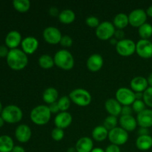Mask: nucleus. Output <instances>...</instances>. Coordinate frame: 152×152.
<instances>
[{
  "label": "nucleus",
  "instance_id": "7",
  "mask_svg": "<svg viewBox=\"0 0 152 152\" xmlns=\"http://www.w3.org/2000/svg\"><path fill=\"white\" fill-rule=\"evenodd\" d=\"M115 31L116 28L112 22L105 21V22H100L99 26L96 28L95 34L99 39L108 40L114 37Z\"/></svg>",
  "mask_w": 152,
  "mask_h": 152
},
{
  "label": "nucleus",
  "instance_id": "2",
  "mask_svg": "<svg viewBox=\"0 0 152 152\" xmlns=\"http://www.w3.org/2000/svg\"><path fill=\"white\" fill-rule=\"evenodd\" d=\"M51 114L48 105H39L33 108L30 114V117L34 124L45 126L50 121Z\"/></svg>",
  "mask_w": 152,
  "mask_h": 152
},
{
  "label": "nucleus",
  "instance_id": "33",
  "mask_svg": "<svg viewBox=\"0 0 152 152\" xmlns=\"http://www.w3.org/2000/svg\"><path fill=\"white\" fill-rule=\"evenodd\" d=\"M117 123H118V120L117 117L115 116L109 115L105 119L103 122V126L108 131L111 130L114 128L117 127Z\"/></svg>",
  "mask_w": 152,
  "mask_h": 152
},
{
  "label": "nucleus",
  "instance_id": "42",
  "mask_svg": "<svg viewBox=\"0 0 152 152\" xmlns=\"http://www.w3.org/2000/svg\"><path fill=\"white\" fill-rule=\"evenodd\" d=\"M49 109H50V112H51V114H59V112H60V111H59V106H58V104H57V102H54V103L53 104H50V105H49Z\"/></svg>",
  "mask_w": 152,
  "mask_h": 152
},
{
  "label": "nucleus",
  "instance_id": "38",
  "mask_svg": "<svg viewBox=\"0 0 152 152\" xmlns=\"http://www.w3.org/2000/svg\"><path fill=\"white\" fill-rule=\"evenodd\" d=\"M59 44L64 48H70L73 45V39L68 35H64L62 37V39H61V41Z\"/></svg>",
  "mask_w": 152,
  "mask_h": 152
},
{
  "label": "nucleus",
  "instance_id": "3",
  "mask_svg": "<svg viewBox=\"0 0 152 152\" xmlns=\"http://www.w3.org/2000/svg\"><path fill=\"white\" fill-rule=\"evenodd\" d=\"M55 65L65 71H69L74 66V58L72 53L66 49H61L53 56Z\"/></svg>",
  "mask_w": 152,
  "mask_h": 152
},
{
  "label": "nucleus",
  "instance_id": "1",
  "mask_svg": "<svg viewBox=\"0 0 152 152\" xmlns=\"http://www.w3.org/2000/svg\"><path fill=\"white\" fill-rule=\"evenodd\" d=\"M6 59L8 66L15 71L24 69L28 64V55L23 50L19 48L11 49L9 50Z\"/></svg>",
  "mask_w": 152,
  "mask_h": 152
},
{
  "label": "nucleus",
  "instance_id": "10",
  "mask_svg": "<svg viewBox=\"0 0 152 152\" xmlns=\"http://www.w3.org/2000/svg\"><path fill=\"white\" fill-rule=\"evenodd\" d=\"M42 35L45 41L50 45H57L60 43L62 37L59 28L53 26H49L45 28Z\"/></svg>",
  "mask_w": 152,
  "mask_h": 152
},
{
  "label": "nucleus",
  "instance_id": "15",
  "mask_svg": "<svg viewBox=\"0 0 152 152\" xmlns=\"http://www.w3.org/2000/svg\"><path fill=\"white\" fill-rule=\"evenodd\" d=\"M72 115L68 111H61L56 114L54 118V124L56 128L65 129L69 127L72 123Z\"/></svg>",
  "mask_w": 152,
  "mask_h": 152
},
{
  "label": "nucleus",
  "instance_id": "47",
  "mask_svg": "<svg viewBox=\"0 0 152 152\" xmlns=\"http://www.w3.org/2000/svg\"><path fill=\"white\" fill-rule=\"evenodd\" d=\"M145 12H146L147 16H150V17H152V4L147 8V10H145Z\"/></svg>",
  "mask_w": 152,
  "mask_h": 152
},
{
  "label": "nucleus",
  "instance_id": "19",
  "mask_svg": "<svg viewBox=\"0 0 152 152\" xmlns=\"http://www.w3.org/2000/svg\"><path fill=\"white\" fill-rule=\"evenodd\" d=\"M137 125L142 128L152 127V109H145L137 116Z\"/></svg>",
  "mask_w": 152,
  "mask_h": 152
},
{
  "label": "nucleus",
  "instance_id": "44",
  "mask_svg": "<svg viewBox=\"0 0 152 152\" xmlns=\"http://www.w3.org/2000/svg\"><path fill=\"white\" fill-rule=\"evenodd\" d=\"M59 9L56 7H51L50 9H49V14L51 16H53V17H56V16H59Z\"/></svg>",
  "mask_w": 152,
  "mask_h": 152
},
{
  "label": "nucleus",
  "instance_id": "17",
  "mask_svg": "<svg viewBox=\"0 0 152 152\" xmlns=\"http://www.w3.org/2000/svg\"><path fill=\"white\" fill-rule=\"evenodd\" d=\"M130 86L131 89L134 93H143L148 88V83L146 78L141 76H137L132 79Z\"/></svg>",
  "mask_w": 152,
  "mask_h": 152
},
{
  "label": "nucleus",
  "instance_id": "24",
  "mask_svg": "<svg viewBox=\"0 0 152 152\" xmlns=\"http://www.w3.org/2000/svg\"><path fill=\"white\" fill-rule=\"evenodd\" d=\"M136 146L140 151H148L152 147V137L150 135L139 136L136 140Z\"/></svg>",
  "mask_w": 152,
  "mask_h": 152
},
{
  "label": "nucleus",
  "instance_id": "50",
  "mask_svg": "<svg viewBox=\"0 0 152 152\" xmlns=\"http://www.w3.org/2000/svg\"><path fill=\"white\" fill-rule=\"evenodd\" d=\"M91 152H105V150L102 149V148L97 147V148H94V149L92 150Z\"/></svg>",
  "mask_w": 152,
  "mask_h": 152
},
{
  "label": "nucleus",
  "instance_id": "54",
  "mask_svg": "<svg viewBox=\"0 0 152 152\" xmlns=\"http://www.w3.org/2000/svg\"><path fill=\"white\" fill-rule=\"evenodd\" d=\"M2 110H3L2 104H1V102H0V114H1V112H2Z\"/></svg>",
  "mask_w": 152,
  "mask_h": 152
},
{
  "label": "nucleus",
  "instance_id": "41",
  "mask_svg": "<svg viewBox=\"0 0 152 152\" xmlns=\"http://www.w3.org/2000/svg\"><path fill=\"white\" fill-rule=\"evenodd\" d=\"M105 152H121L120 151V148L118 145H114V144H111V145H108L107 148L105 150Z\"/></svg>",
  "mask_w": 152,
  "mask_h": 152
},
{
  "label": "nucleus",
  "instance_id": "35",
  "mask_svg": "<svg viewBox=\"0 0 152 152\" xmlns=\"http://www.w3.org/2000/svg\"><path fill=\"white\" fill-rule=\"evenodd\" d=\"M65 137V132L63 129L59 128H54L51 132V137L55 141H61Z\"/></svg>",
  "mask_w": 152,
  "mask_h": 152
},
{
  "label": "nucleus",
  "instance_id": "26",
  "mask_svg": "<svg viewBox=\"0 0 152 152\" xmlns=\"http://www.w3.org/2000/svg\"><path fill=\"white\" fill-rule=\"evenodd\" d=\"M59 22L65 25H68L74 22L76 19V14L72 10L65 9V10L60 11L59 16H58Z\"/></svg>",
  "mask_w": 152,
  "mask_h": 152
},
{
  "label": "nucleus",
  "instance_id": "13",
  "mask_svg": "<svg viewBox=\"0 0 152 152\" xmlns=\"http://www.w3.org/2000/svg\"><path fill=\"white\" fill-rule=\"evenodd\" d=\"M21 46H22V50L27 55H31L37 51V50L38 49L39 41L36 37L28 36L22 39Z\"/></svg>",
  "mask_w": 152,
  "mask_h": 152
},
{
  "label": "nucleus",
  "instance_id": "31",
  "mask_svg": "<svg viewBox=\"0 0 152 152\" xmlns=\"http://www.w3.org/2000/svg\"><path fill=\"white\" fill-rule=\"evenodd\" d=\"M138 34L141 39H148L152 36V25L148 22L143 24L138 29Z\"/></svg>",
  "mask_w": 152,
  "mask_h": 152
},
{
  "label": "nucleus",
  "instance_id": "39",
  "mask_svg": "<svg viewBox=\"0 0 152 152\" xmlns=\"http://www.w3.org/2000/svg\"><path fill=\"white\" fill-rule=\"evenodd\" d=\"M133 109L132 107L130 105H123L122 107V111H121V116L123 115H132V112H133Z\"/></svg>",
  "mask_w": 152,
  "mask_h": 152
},
{
  "label": "nucleus",
  "instance_id": "28",
  "mask_svg": "<svg viewBox=\"0 0 152 152\" xmlns=\"http://www.w3.org/2000/svg\"><path fill=\"white\" fill-rule=\"evenodd\" d=\"M114 27L117 29L122 30L123 28H126L129 25V16L126 13H120L115 16L114 18V22H113Z\"/></svg>",
  "mask_w": 152,
  "mask_h": 152
},
{
  "label": "nucleus",
  "instance_id": "48",
  "mask_svg": "<svg viewBox=\"0 0 152 152\" xmlns=\"http://www.w3.org/2000/svg\"><path fill=\"white\" fill-rule=\"evenodd\" d=\"M147 81H148L149 87H152V73L151 74H150L149 76L148 77V78H147Z\"/></svg>",
  "mask_w": 152,
  "mask_h": 152
},
{
  "label": "nucleus",
  "instance_id": "51",
  "mask_svg": "<svg viewBox=\"0 0 152 152\" xmlns=\"http://www.w3.org/2000/svg\"><path fill=\"white\" fill-rule=\"evenodd\" d=\"M110 42H111V44L112 45H115L116 46V45H117V42H118V40L115 38H111V39H110Z\"/></svg>",
  "mask_w": 152,
  "mask_h": 152
},
{
  "label": "nucleus",
  "instance_id": "12",
  "mask_svg": "<svg viewBox=\"0 0 152 152\" xmlns=\"http://www.w3.org/2000/svg\"><path fill=\"white\" fill-rule=\"evenodd\" d=\"M136 53L143 59L152 57V42L149 39H140L136 43Z\"/></svg>",
  "mask_w": 152,
  "mask_h": 152
},
{
  "label": "nucleus",
  "instance_id": "29",
  "mask_svg": "<svg viewBox=\"0 0 152 152\" xmlns=\"http://www.w3.org/2000/svg\"><path fill=\"white\" fill-rule=\"evenodd\" d=\"M39 65L43 69H50L54 66V60L53 57L49 54H43L39 58Z\"/></svg>",
  "mask_w": 152,
  "mask_h": 152
},
{
  "label": "nucleus",
  "instance_id": "45",
  "mask_svg": "<svg viewBox=\"0 0 152 152\" xmlns=\"http://www.w3.org/2000/svg\"><path fill=\"white\" fill-rule=\"evenodd\" d=\"M138 134L139 136H143V135H149V132H148V129L146 128L140 127V129L138 131Z\"/></svg>",
  "mask_w": 152,
  "mask_h": 152
},
{
  "label": "nucleus",
  "instance_id": "6",
  "mask_svg": "<svg viewBox=\"0 0 152 152\" xmlns=\"http://www.w3.org/2000/svg\"><path fill=\"white\" fill-rule=\"evenodd\" d=\"M108 138L111 144L120 146L126 144L129 140V132L121 127H116L108 131Z\"/></svg>",
  "mask_w": 152,
  "mask_h": 152
},
{
  "label": "nucleus",
  "instance_id": "43",
  "mask_svg": "<svg viewBox=\"0 0 152 152\" xmlns=\"http://www.w3.org/2000/svg\"><path fill=\"white\" fill-rule=\"evenodd\" d=\"M8 53V48L7 46L0 45V57H7Z\"/></svg>",
  "mask_w": 152,
  "mask_h": 152
},
{
  "label": "nucleus",
  "instance_id": "18",
  "mask_svg": "<svg viewBox=\"0 0 152 152\" xmlns=\"http://www.w3.org/2000/svg\"><path fill=\"white\" fill-rule=\"evenodd\" d=\"M22 35L17 31H11L7 34L5 37V45L8 48H17L18 46L22 43Z\"/></svg>",
  "mask_w": 152,
  "mask_h": 152
},
{
  "label": "nucleus",
  "instance_id": "36",
  "mask_svg": "<svg viewBox=\"0 0 152 152\" xmlns=\"http://www.w3.org/2000/svg\"><path fill=\"white\" fill-rule=\"evenodd\" d=\"M142 100L144 101L147 106L152 108V87H148L143 92Z\"/></svg>",
  "mask_w": 152,
  "mask_h": 152
},
{
  "label": "nucleus",
  "instance_id": "20",
  "mask_svg": "<svg viewBox=\"0 0 152 152\" xmlns=\"http://www.w3.org/2000/svg\"><path fill=\"white\" fill-rule=\"evenodd\" d=\"M120 127L128 132H134L137 129V122L132 115H123L119 120Z\"/></svg>",
  "mask_w": 152,
  "mask_h": 152
},
{
  "label": "nucleus",
  "instance_id": "16",
  "mask_svg": "<svg viewBox=\"0 0 152 152\" xmlns=\"http://www.w3.org/2000/svg\"><path fill=\"white\" fill-rule=\"evenodd\" d=\"M32 136L31 129L28 125L22 124L17 126L15 131V137L19 142L25 143L31 140Z\"/></svg>",
  "mask_w": 152,
  "mask_h": 152
},
{
  "label": "nucleus",
  "instance_id": "32",
  "mask_svg": "<svg viewBox=\"0 0 152 152\" xmlns=\"http://www.w3.org/2000/svg\"><path fill=\"white\" fill-rule=\"evenodd\" d=\"M71 99L68 96H62L57 100L58 106H59V111H67L68 108L71 106Z\"/></svg>",
  "mask_w": 152,
  "mask_h": 152
},
{
  "label": "nucleus",
  "instance_id": "53",
  "mask_svg": "<svg viewBox=\"0 0 152 152\" xmlns=\"http://www.w3.org/2000/svg\"><path fill=\"white\" fill-rule=\"evenodd\" d=\"M4 120H3L2 117H0V128H1L3 126H4Z\"/></svg>",
  "mask_w": 152,
  "mask_h": 152
},
{
  "label": "nucleus",
  "instance_id": "27",
  "mask_svg": "<svg viewBox=\"0 0 152 152\" xmlns=\"http://www.w3.org/2000/svg\"><path fill=\"white\" fill-rule=\"evenodd\" d=\"M14 146L13 139L10 136H0V152H11Z\"/></svg>",
  "mask_w": 152,
  "mask_h": 152
},
{
  "label": "nucleus",
  "instance_id": "4",
  "mask_svg": "<svg viewBox=\"0 0 152 152\" xmlns=\"http://www.w3.org/2000/svg\"><path fill=\"white\" fill-rule=\"evenodd\" d=\"M1 117L6 123H17L22 120L23 113L22 109L17 105H9L3 108Z\"/></svg>",
  "mask_w": 152,
  "mask_h": 152
},
{
  "label": "nucleus",
  "instance_id": "40",
  "mask_svg": "<svg viewBox=\"0 0 152 152\" xmlns=\"http://www.w3.org/2000/svg\"><path fill=\"white\" fill-rule=\"evenodd\" d=\"M114 38L117 39L118 41H120L122 39H124L125 37V32L123 31V30L117 29L115 31V33H114Z\"/></svg>",
  "mask_w": 152,
  "mask_h": 152
},
{
  "label": "nucleus",
  "instance_id": "46",
  "mask_svg": "<svg viewBox=\"0 0 152 152\" xmlns=\"http://www.w3.org/2000/svg\"><path fill=\"white\" fill-rule=\"evenodd\" d=\"M11 152H25V150L20 145H15Z\"/></svg>",
  "mask_w": 152,
  "mask_h": 152
},
{
  "label": "nucleus",
  "instance_id": "30",
  "mask_svg": "<svg viewBox=\"0 0 152 152\" xmlns=\"http://www.w3.org/2000/svg\"><path fill=\"white\" fill-rule=\"evenodd\" d=\"M13 5L19 13H26L31 7V1L29 0H14Z\"/></svg>",
  "mask_w": 152,
  "mask_h": 152
},
{
  "label": "nucleus",
  "instance_id": "8",
  "mask_svg": "<svg viewBox=\"0 0 152 152\" xmlns=\"http://www.w3.org/2000/svg\"><path fill=\"white\" fill-rule=\"evenodd\" d=\"M116 99L122 105H131L136 100L135 93L129 88H120L115 94Z\"/></svg>",
  "mask_w": 152,
  "mask_h": 152
},
{
  "label": "nucleus",
  "instance_id": "37",
  "mask_svg": "<svg viewBox=\"0 0 152 152\" xmlns=\"http://www.w3.org/2000/svg\"><path fill=\"white\" fill-rule=\"evenodd\" d=\"M86 23L88 26L91 27V28H96L99 25L100 22H99V19L96 16H90L86 18Z\"/></svg>",
  "mask_w": 152,
  "mask_h": 152
},
{
  "label": "nucleus",
  "instance_id": "49",
  "mask_svg": "<svg viewBox=\"0 0 152 152\" xmlns=\"http://www.w3.org/2000/svg\"><path fill=\"white\" fill-rule=\"evenodd\" d=\"M136 99H142L143 97V93H135Z\"/></svg>",
  "mask_w": 152,
  "mask_h": 152
},
{
  "label": "nucleus",
  "instance_id": "52",
  "mask_svg": "<svg viewBox=\"0 0 152 152\" xmlns=\"http://www.w3.org/2000/svg\"><path fill=\"white\" fill-rule=\"evenodd\" d=\"M66 152H77V151L75 148H74V147H71V148H68V150H67Z\"/></svg>",
  "mask_w": 152,
  "mask_h": 152
},
{
  "label": "nucleus",
  "instance_id": "11",
  "mask_svg": "<svg viewBox=\"0 0 152 152\" xmlns=\"http://www.w3.org/2000/svg\"><path fill=\"white\" fill-rule=\"evenodd\" d=\"M147 16L146 12L143 9H134L129 15V24L134 28H139L143 24L146 23Z\"/></svg>",
  "mask_w": 152,
  "mask_h": 152
},
{
  "label": "nucleus",
  "instance_id": "22",
  "mask_svg": "<svg viewBox=\"0 0 152 152\" xmlns=\"http://www.w3.org/2000/svg\"><path fill=\"white\" fill-rule=\"evenodd\" d=\"M75 148L77 152H91L94 149L93 140L88 137H83L78 140Z\"/></svg>",
  "mask_w": 152,
  "mask_h": 152
},
{
  "label": "nucleus",
  "instance_id": "23",
  "mask_svg": "<svg viewBox=\"0 0 152 152\" xmlns=\"http://www.w3.org/2000/svg\"><path fill=\"white\" fill-rule=\"evenodd\" d=\"M42 99L45 103L49 105L57 102L59 99V92L57 89L53 87L46 88L42 93Z\"/></svg>",
  "mask_w": 152,
  "mask_h": 152
},
{
  "label": "nucleus",
  "instance_id": "9",
  "mask_svg": "<svg viewBox=\"0 0 152 152\" xmlns=\"http://www.w3.org/2000/svg\"><path fill=\"white\" fill-rule=\"evenodd\" d=\"M115 48L117 53L122 56H130L136 52V43L129 39L118 41Z\"/></svg>",
  "mask_w": 152,
  "mask_h": 152
},
{
  "label": "nucleus",
  "instance_id": "21",
  "mask_svg": "<svg viewBox=\"0 0 152 152\" xmlns=\"http://www.w3.org/2000/svg\"><path fill=\"white\" fill-rule=\"evenodd\" d=\"M122 105L114 98L108 99L105 102V108L109 115L117 117L121 114Z\"/></svg>",
  "mask_w": 152,
  "mask_h": 152
},
{
  "label": "nucleus",
  "instance_id": "5",
  "mask_svg": "<svg viewBox=\"0 0 152 152\" xmlns=\"http://www.w3.org/2000/svg\"><path fill=\"white\" fill-rule=\"evenodd\" d=\"M71 102L81 107H86L90 105L92 96L87 90L84 88H76L71 91L68 96Z\"/></svg>",
  "mask_w": 152,
  "mask_h": 152
},
{
  "label": "nucleus",
  "instance_id": "14",
  "mask_svg": "<svg viewBox=\"0 0 152 152\" xmlns=\"http://www.w3.org/2000/svg\"><path fill=\"white\" fill-rule=\"evenodd\" d=\"M103 58L100 54L98 53H93L87 59L86 66L88 69L91 72H97L100 71L101 68L103 66Z\"/></svg>",
  "mask_w": 152,
  "mask_h": 152
},
{
  "label": "nucleus",
  "instance_id": "34",
  "mask_svg": "<svg viewBox=\"0 0 152 152\" xmlns=\"http://www.w3.org/2000/svg\"><path fill=\"white\" fill-rule=\"evenodd\" d=\"M132 109L134 112H136L137 114H139V113L142 112L144 110L146 109L145 107L146 105L145 104L144 101L142 99H136V100L134 102V103L132 104Z\"/></svg>",
  "mask_w": 152,
  "mask_h": 152
},
{
  "label": "nucleus",
  "instance_id": "25",
  "mask_svg": "<svg viewBox=\"0 0 152 152\" xmlns=\"http://www.w3.org/2000/svg\"><path fill=\"white\" fill-rule=\"evenodd\" d=\"M92 138L97 142H102L108 136V131L103 126H98L93 129L91 133Z\"/></svg>",
  "mask_w": 152,
  "mask_h": 152
}]
</instances>
